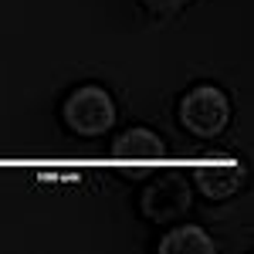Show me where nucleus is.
Returning a JSON list of instances; mask_svg holds the SVG:
<instances>
[{"instance_id": "obj_1", "label": "nucleus", "mask_w": 254, "mask_h": 254, "mask_svg": "<svg viewBox=\"0 0 254 254\" xmlns=\"http://www.w3.org/2000/svg\"><path fill=\"white\" fill-rule=\"evenodd\" d=\"M180 122L187 132L210 139L227 129L231 122V102L217 85H196L180 98Z\"/></svg>"}, {"instance_id": "obj_2", "label": "nucleus", "mask_w": 254, "mask_h": 254, "mask_svg": "<svg viewBox=\"0 0 254 254\" xmlns=\"http://www.w3.org/2000/svg\"><path fill=\"white\" fill-rule=\"evenodd\" d=\"M61 119L78 136H102L116 122V105H112V98L102 85H81L64 98Z\"/></svg>"}, {"instance_id": "obj_3", "label": "nucleus", "mask_w": 254, "mask_h": 254, "mask_svg": "<svg viewBox=\"0 0 254 254\" xmlns=\"http://www.w3.org/2000/svg\"><path fill=\"white\" fill-rule=\"evenodd\" d=\"M112 159L119 163L122 176H142V173H149L156 163L166 159V142L153 129L136 126V129H126L122 136H116Z\"/></svg>"}, {"instance_id": "obj_4", "label": "nucleus", "mask_w": 254, "mask_h": 254, "mask_svg": "<svg viewBox=\"0 0 254 254\" xmlns=\"http://www.w3.org/2000/svg\"><path fill=\"white\" fill-rule=\"evenodd\" d=\"M139 207H142V214L149 217V220H156V224H173L180 214L190 210V187H187V180H180L176 173L159 176V180H153L146 187Z\"/></svg>"}, {"instance_id": "obj_5", "label": "nucleus", "mask_w": 254, "mask_h": 254, "mask_svg": "<svg viewBox=\"0 0 254 254\" xmlns=\"http://www.w3.org/2000/svg\"><path fill=\"white\" fill-rule=\"evenodd\" d=\"M193 183L207 193V200H227L241 190L244 166L241 163H207L193 170Z\"/></svg>"}, {"instance_id": "obj_6", "label": "nucleus", "mask_w": 254, "mask_h": 254, "mask_svg": "<svg viewBox=\"0 0 254 254\" xmlns=\"http://www.w3.org/2000/svg\"><path fill=\"white\" fill-rule=\"evenodd\" d=\"M159 251L163 254H214L217 244L203 227L183 224V227H170V234L159 241Z\"/></svg>"}, {"instance_id": "obj_7", "label": "nucleus", "mask_w": 254, "mask_h": 254, "mask_svg": "<svg viewBox=\"0 0 254 254\" xmlns=\"http://www.w3.org/2000/svg\"><path fill=\"white\" fill-rule=\"evenodd\" d=\"M187 3L190 0H142V7L149 14H156V17H173L180 10H187Z\"/></svg>"}]
</instances>
